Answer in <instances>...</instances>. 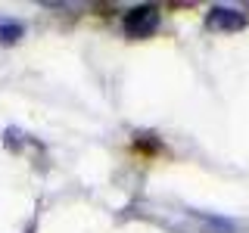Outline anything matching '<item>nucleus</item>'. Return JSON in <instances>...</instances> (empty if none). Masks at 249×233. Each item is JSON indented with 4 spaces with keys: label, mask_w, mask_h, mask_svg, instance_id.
Instances as JSON below:
<instances>
[{
    "label": "nucleus",
    "mask_w": 249,
    "mask_h": 233,
    "mask_svg": "<svg viewBox=\"0 0 249 233\" xmlns=\"http://www.w3.org/2000/svg\"><path fill=\"white\" fill-rule=\"evenodd\" d=\"M156 28H159V10L156 6H134V10L124 16V34L134 37V41L150 37Z\"/></svg>",
    "instance_id": "f257e3e1"
},
{
    "label": "nucleus",
    "mask_w": 249,
    "mask_h": 233,
    "mask_svg": "<svg viewBox=\"0 0 249 233\" xmlns=\"http://www.w3.org/2000/svg\"><path fill=\"white\" fill-rule=\"evenodd\" d=\"M206 25L212 31H224V34H231V31L246 28V13L233 10V6H212L209 16H206Z\"/></svg>",
    "instance_id": "f03ea898"
},
{
    "label": "nucleus",
    "mask_w": 249,
    "mask_h": 233,
    "mask_svg": "<svg viewBox=\"0 0 249 233\" xmlns=\"http://www.w3.org/2000/svg\"><path fill=\"white\" fill-rule=\"evenodd\" d=\"M22 28L19 22H0V44H16L22 37Z\"/></svg>",
    "instance_id": "7ed1b4c3"
}]
</instances>
